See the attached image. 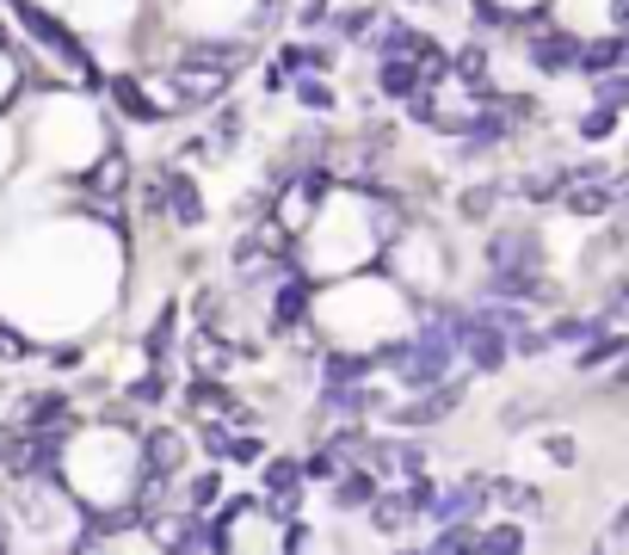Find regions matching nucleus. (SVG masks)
<instances>
[{
	"instance_id": "nucleus-3",
	"label": "nucleus",
	"mask_w": 629,
	"mask_h": 555,
	"mask_svg": "<svg viewBox=\"0 0 629 555\" xmlns=\"http://www.w3.org/2000/svg\"><path fill=\"white\" fill-rule=\"evenodd\" d=\"M364 463L377 469V476H419L426 469V451L419 444H407V439H389V444H364Z\"/></svg>"
},
{
	"instance_id": "nucleus-37",
	"label": "nucleus",
	"mask_w": 629,
	"mask_h": 555,
	"mask_svg": "<svg viewBox=\"0 0 629 555\" xmlns=\"http://www.w3.org/2000/svg\"><path fill=\"white\" fill-rule=\"evenodd\" d=\"M204 444H210V451H216V457H229V444H235L229 420H216V426H204Z\"/></svg>"
},
{
	"instance_id": "nucleus-42",
	"label": "nucleus",
	"mask_w": 629,
	"mask_h": 555,
	"mask_svg": "<svg viewBox=\"0 0 629 555\" xmlns=\"http://www.w3.org/2000/svg\"><path fill=\"white\" fill-rule=\"evenodd\" d=\"M327 186H334V173H327V167H309V173H303V192H309V198H322Z\"/></svg>"
},
{
	"instance_id": "nucleus-27",
	"label": "nucleus",
	"mask_w": 629,
	"mask_h": 555,
	"mask_svg": "<svg viewBox=\"0 0 629 555\" xmlns=\"http://www.w3.org/2000/svg\"><path fill=\"white\" fill-rule=\"evenodd\" d=\"M186 395H191V407H229V389L216 383L210 370H204V377H198V383L186 389Z\"/></svg>"
},
{
	"instance_id": "nucleus-29",
	"label": "nucleus",
	"mask_w": 629,
	"mask_h": 555,
	"mask_svg": "<svg viewBox=\"0 0 629 555\" xmlns=\"http://www.w3.org/2000/svg\"><path fill=\"white\" fill-rule=\"evenodd\" d=\"M370 25H377V13H370V7H352V13L334 20V31H345V38H370Z\"/></svg>"
},
{
	"instance_id": "nucleus-43",
	"label": "nucleus",
	"mask_w": 629,
	"mask_h": 555,
	"mask_svg": "<svg viewBox=\"0 0 629 555\" xmlns=\"http://www.w3.org/2000/svg\"><path fill=\"white\" fill-rule=\"evenodd\" d=\"M235 130H241V117H235V112H223V124H216V142L229 149V142H235Z\"/></svg>"
},
{
	"instance_id": "nucleus-47",
	"label": "nucleus",
	"mask_w": 629,
	"mask_h": 555,
	"mask_svg": "<svg viewBox=\"0 0 629 555\" xmlns=\"http://www.w3.org/2000/svg\"><path fill=\"white\" fill-rule=\"evenodd\" d=\"M617 204H624V211H617V235H624V241H629V192L617 198Z\"/></svg>"
},
{
	"instance_id": "nucleus-16",
	"label": "nucleus",
	"mask_w": 629,
	"mask_h": 555,
	"mask_svg": "<svg viewBox=\"0 0 629 555\" xmlns=\"http://www.w3.org/2000/svg\"><path fill=\"white\" fill-rule=\"evenodd\" d=\"M624 56H629V31L624 38H605V43H587V50H580V68H587V75H605V68H617Z\"/></svg>"
},
{
	"instance_id": "nucleus-44",
	"label": "nucleus",
	"mask_w": 629,
	"mask_h": 555,
	"mask_svg": "<svg viewBox=\"0 0 629 555\" xmlns=\"http://www.w3.org/2000/svg\"><path fill=\"white\" fill-rule=\"evenodd\" d=\"M285 550H309V531H303V518H290V531H285Z\"/></svg>"
},
{
	"instance_id": "nucleus-39",
	"label": "nucleus",
	"mask_w": 629,
	"mask_h": 555,
	"mask_svg": "<svg viewBox=\"0 0 629 555\" xmlns=\"http://www.w3.org/2000/svg\"><path fill=\"white\" fill-rule=\"evenodd\" d=\"M167 345H173V308L161 315V327L149 333V352H154V358H167Z\"/></svg>"
},
{
	"instance_id": "nucleus-21",
	"label": "nucleus",
	"mask_w": 629,
	"mask_h": 555,
	"mask_svg": "<svg viewBox=\"0 0 629 555\" xmlns=\"http://www.w3.org/2000/svg\"><path fill=\"white\" fill-rule=\"evenodd\" d=\"M278 68H285V75H322V68H327V50H309V43H290L285 56H278Z\"/></svg>"
},
{
	"instance_id": "nucleus-5",
	"label": "nucleus",
	"mask_w": 629,
	"mask_h": 555,
	"mask_svg": "<svg viewBox=\"0 0 629 555\" xmlns=\"http://www.w3.org/2000/svg\"><path fill=\"white\" fill-rule=\"evenodd\" d=\"M488 266L494 272H513V266H537V235L531 229H506L488 241Z\"/></svg>"
},
{
	"instance_id": "nucleus-24",
	"label": "nucleus",
	"mask_w": 629,
	"mask_h": 555,
	"mask_svg": "<svg viewBox=\"0 0 629 555\" xmlns=\"http://www.w3.org/2000/svg\"><path fill=\"white\" fill-rule=\"evenodd\" d=\"M451 75H463V80H469V87L481 93V75H488V50H481V43L457 50V56H451Z\"/></svg>"
},
{
	"instance_id": "nucleus-9",
	"label": "nucleus",
	"mask_w": 629,
	"mask_h": 555,
	"mask_svg": "<svg viewBox=\"0 0 629 555\" xmlns=\"http://www.w3.org/2000/svg\"><path fill=\"white\" fill-rule=\"evenodd\" d=\"M531 62L543 68V75H562V68H580V43L568 38V31H543V38H531Z\"/></svg>"
},
{
	"instance_id": "nucleus-20",
	"label": "nucleus",
	"mask_w": 629,
	"mask_h": 555,
	"mask_svg": "<svg viewBox=\"0 0 629 555\" xmlns=\"http://www.w3.org/2000/svg\"><path fill=\"white\" fill-rule=\"evenodd\" d=\"M186 62H204V68H223V75H229L235 62H241V43H191Z\"/></svg>"
},
{
	"instance_id": "nucleus-4",
	"label": "nucleus",
	"mask_w": 629,
	"mask_h": 555,
	"mask_svg": "<svg viewBox=\"0 0 629 555\" xmlns=\"http://www.w3.org/2000/svg\"><path fill=\"white\" fill-rule=\"evenodd\" d=\"M179 463H186V439L167 432V426H154L149 439H142V469L149 476H179Z\"/></svg>"
},
{
	"instance_id": "nucleus-15",
	"label": "nucleus",
	"mask_w": 629,
	"mask_h": 555,
	"mask_svg": "<svg viewBox=\"0 0 629 555\" xmlns=\"http://www.w3.org/2000/svg\"><path fill=\"white\" fill-rule=\"evenodd\" d=\"M124 173H130V161H124V154H105V161H99V167L80 179V186H87V192H99V198H117V192H124Z\"/></svg>"
},
{
	"instance_id": "nucleus-32",
	"label": "nucleus",
	"mask_w": 629,
	"mask_h": 555,
	"mask_svg": "<svg viewBox=\"0 0 629 555\" xmlns=\"http://www.w3.org/2000/svg\"><path fill=\"white\" fill-rule=\"evenodd\" d=\"M340 476V451H322V457H309V469H303V481H334Z\"/></svg>"
},
{
	"instance_id": "nucleus-33",
	"label": "nucleus",
	"mask_w": 629,
	"mask_h": 555,
	"mask_svg": "<svg viewBox=\"0 0 629 555\" xmlns=\"http://www.w3.org/2000/svg\"><path fill=\"white\" fill-rule=\"evenodd\" d=\"M599 333V321H580V315H568V321H555L550 340H592Z\"/></svg>"
},
{
	"instance_id": "nucleus-49",
	"label": "nucleus",
	"mask_w": 629,
	"mask_h": 555,
	"mask_svg": "<svg viewBox=\"0 0 629 555\" xmlns=\"http://www.w3.org/2000/svg\"><path fill=\"white\" fill-rule=\"evenodd\" d=\"M0 457H7V432H0Z\"/></svg>"
},
{
	"instance_id": "nucleus-22",
	"label": "nucleus",
	"mask_w": 629,
	"mask_h": 555,
	"mask_svg": "<svg viewBox=\"0 0 629 555\" xmlns=\"http://www.w3.org/2000/svg\"><path fill=\"white\" fill-rule=\"evenodd\" d=\"M266 488L272 494H303V469H297V457H272L266 463Z\"/></svg>"
},
{
	"instance_id": "nucleus-10",
	"label": "nucleus",
	"mask_w": 629,
	"mask_h": 555,
	"mask_svg": "<svg viewBox=\"0 0 629 555\" xmlns=\"http://www.w3.org/2000/svg\"><path fill=\"white\" fill-rule=\"evenodd\" d=\"M13 7H20V20L32 25V38H38V43H50V50H62V56H68V62H80V43L68 38V31H62L56 20H43V13H38V7H32V0H13Z\"/></svg>"
},
{
	"instance_id": "nucleus-23",
	"label": "nucleus",
	"mask_w": 629,
	"mask_h": 555,
	"mask_svg": "<svg viewBox=\"0 0 629 555\" xmlns=\"http://www.w3.org/2000/svg\"><path fill=\"white\" fill-rule=\"evenodd\" d=\"M377 50H382V56H414V50H419V31H414V25H382V31H377Z\"/></svg>"
},
{
	"instance_id": "nucleus-35",
	"label": "nucleus",
	"mask_w": 629,
	"mask_h": 555,
	"mask_svg": "<svg viewBox=\"0 0 629 555\" xmlns=\"http://www.w3.org/2000/svg\"><path fill=\"white\" fill-rule=\"evenodd\" d=\"M617 352H624V340H587V352H580V364H605V358H617Z\"/></svg>"
},
{
	"instance_id": "nucleus-34",
	"label": "nucleus",
	"mask_w": 629,
	"mask_h": 555,
	"mask_svg": "<svg viewBox=\"0 0 629 555\" xmlns=\"http://www.w3.org/2000/svg\"><path fill=\"white\" fill-rule=\"evenodd\" d=\"M494 186H476V192H463V216H488V211H494Z\"/></svg>"
},
{
	"instance_id": "nucleus-11",
	"label": "nucleus",
	"mask_w": 629,
	"mask_h": 555,
	"mask_svg": "<svg viewBox=\"0 0 629 555\" xmlns=\"http://www.w3.org/2000/svg\"><path fill=\"white\" fill-rule=\"evenodd\" d=\"M377 87H382L389 99H414V93H426V87H419V62H414V56H382Z\"/></svg>"
},
{
	"instance_id": "nucleus-45",
	"label": "nucleus",
	"mask_w": 629,
	"mask_h": 555,
	"mask_svg": "<svg viewBox=\"0 0 629 555\" xmlns=\"http://www.w3.org/2000/svg\"><path fill=\"white\" fill-rule=\"evenodd\" d=\"M543 345H550V333H518V352H525V358H531V352H543Z\"/></svg>"
},
{
	"instance_id": "nucleus-31",
	"label": "nucleus",
	"mask_w": 629,
	"mask_h": 555,
	"mask_svg": "<svg viewBox=\"0 0 629 555\" xmlns=\"http://www.w3.org/2000/svg\"><path fill=\"white\" fill-rule=\"evenodd\" d=\"M216 494H223V476L210 469V476L191 481V513H204V506H216Z\"/></svg>"
},
{
	"instance_id": "nucleus-8",
	"label": "nucleus",
	"mask_w": 629,
	"mask_h": 555,
	"mask_svg": "<svg viewBox=\"0 0 629 555\" xmlns=\"http://www.w3.org/2000/svg\"><path fill=\"white\" fill-rule=\"evenodd\" d=\"M488 297H506V303H537V297H550V285L537 278V266H513V272H494V278H488Z\"/></svg>"
},
{
	"instance_id": "nucleus-46",
	"label": "nucleus",
	"mask_w": 629,
	"mask_h": 555,
	"mask_svg": "<svg viewBox=\"0 0 629 555\" xmlns=\"http://www.w3.org/2000/svg\"><path fill=\"white\" fill-rule=\"evenodd\" d=\"M0 352H7V358H20V352H25V340H20V333H7V327H0Z\"/></svg>"
},
{
	"instance_id": "nucleus-28",
	"label": "nucleus",
	"mask_w": 629,
	"mask_h": 555,
	"mask_svg": "<svg viewBox=\"0 0 629 555\" xmlns=\"http://www.w3.org/2000/svg\"><path fill=\"white\" fill-rule=\"evenodd\" d=\"M112 93H117V105H124V112H130V117H154L149 93H142L136 80H112Z\"/></svg>"
},
{
	"instance_id": "nucleus-41",
	"label": "nucleus",
	"mask_w": 629,
	"mask_h": 555,
	"mask_svg": "<svg viewBox=\"0 0 629 555\" xmlns=\"http://www.w3.org/2000/svg\"><path fill=\"white\" fill-rule=\"evenodd\" d=\"M130 395H136V402H161L167 383H161V377H142V383H130Z\"/></svg>"
},
{
	"instance_id": "nucleus-14",
	"label": "nucleus",
	"mask_w": 629,
	"mask_h": 555,
	"mask_svg": "<svg viewBox=\"0 0 629 555\" xmlns=\"http://www.w3.org/2000/svg\"><path fill=\"white\" fill-rule=\"evenodd\" d=\"M272 315H278V333H297V327H303V315H309V285L303 278H290V285L278 290Z\"/></svg>"
},
{
	"instance_id": "nucleus-13",
	"label": "nucleus",
	"mask_w": 629,
	"mask_h": 555,
	"mask_svg": "<svg viewBox=\"0 0 629 555\" xmlns=\"http://www.w3.org/2000/svg\"><path fill=\"white\" fill-rule=\"evenodd\" d=\"M167 211L186 223V229H198L204 223V198H198V186L191 179H179V173H167Z\"/></svg>"
},
{
	"instance_id": "nucleus-7",
	"label": "nucleus",
	"mask_w": 629,
	"mask_h": 555,
	"mask_svg": "<svg viewBox=\"0 0 629 555\" xmlns=\"http://www.w3.org/2000/svg\"><path fill=\"white\" fill-rule=\"evenodd\" d=\"M173 93L186 99V105H210V99H223V68H204V62H186V68L173 75Z\"/></svg>"
},
{
	"instance_id": "nucleus-40",
	"label": "nucleus",
	"mask_w": 629,
	"mask_h": 555,
	"mask_svg": "<svg viewBox=\"0 0 629 555\" xmlns=\"http://www.w3.org/2000/svg\"><path fill=\"white\" fill-rule=\"evenodd\" d=\"M229 457H235V463H260L266 451H260V439H253V432H241V439L229 444Z\"/></svg>"
},
{
	"instance_id": "nucleus-30",
	"label": "nucleus",
	"mask_w": 629,
	"mask_h": 555,
	"mask_svg": "<svg viewBox=\"0 0 629 555\" xmlns=\"http://www.w3.org/2000/svg\"><path fill=\"white\" fill-rule=\"evenodd\" d=\"M297 99H303V105H315V112H334V87H322L315 75L297 80Z\"/></svg>"
},
{
	"instance_id": "nucleus-18",
	"label": "nucleus",
	"mask_w": 629,
	"mask_h": 555,
	"mask_svg": "<svg viewBox=\"0 0 629 555\" xmlns=\"http://www.w3.org/2000/svg\"><path fill=\"white\" fill-rule=\"evenodd\" d=\"M414 62H419V87H439V80L451 75V56H444V50H439L432 38H419Z\"/></svg>"
},
{
	"instance_id": "nucleus-1",
	"label": "nucleus",
	"mask_w": 629,
	"mask_h": 555,
	"mask_svg": "<svg viewBox=\"0 0 629 555\" xmlns=\"http://www.w3.org/2000/svg\"><path fill=\"white\" fill-rule=\"evenodd\" d=\"M481 506H488V481H481V476H463L451 494L432 500V518H439V525H476Z\"/></svg>"
},
{
	"instance_id": "nucleus-50",
	"label": "nucleus",
	"mask_w": 629,
	"mask_h": 555,
	"mask_svg": "<svg viewBox=\"0 0 629 555\" xmlns=\"http://www.w3.org/2000/svg\"><path fill=\"white\" fill-rule=\"evenodd\" d=\"M0 550H7V531H0Z\"/></svg>"
},
{
	"instance_id": "nucleus-36",
	"label": "nucleus",
	"mask_w": 629,
	"mask_h": 555,
	"mask_svg": "<svg viewBox=\"0 0 629 555\" xmlns=\"http://www.w3.org/2000/svg\"><path fill=\"white\" fill-rule=\"evenodd\" d=\"M580 136H587V142L611 136V105H599V112H587V117H580Z\"/></svg>"
},
{
	"instance_id": "nucleus-25",
	"label": "nucleus",
	"mask_w": 629,
	"mask_h": 555,
	"mask_svg": "<svg viewBox=\"0 0 629 555\" xmlns=\"http://www.w3.org/2000/svg\"><path fill=\"white\" fill-rule=\"evenodd\" d=\"M463 130L476 136V142H506V136H513V124H506V112H481V117H469Z\"/></svg>"
},
{
	"instance_id": "nucleus-2",
	"label": "nucleus",
	"mask_w": 629,
	"mask_h": 555,
	"mask_svg": "<svg viewBox=\"0 0 629 555\" xmlns=\"http://www.w3.org/2000/svg\"><path fill=\"white\" fill-rule=\"evenodd\" d=\"M463 352H469L476 370H500V364H506V327H494L488 315H469V327H463Z\"/></svg>"
},
{
	"instance_id": "nucleus-6",
	"label": "nucleus",
	"mask_w": 629,
	"mask_h": 555,
	"mask_svg": "<svg viewBox=\"0 0 629 555\" xmlns=\"http://www.w3.org/2000/svg\"><path fill=\"white\" fill-rule=\"evenodd\" d=\"M457 402H463V389H457V383H432V395H419L414 407H401L395 426H439Z\"/></svg>"
},
{
	"instance_id": "nucleus-17",
	"label": "nucleus",
	"mask_w": 629,
	"mask_h": 555,
	"mask_svg": "<svg viewBox=\"0 0 629 555\" xmlns=\"http://www.w3.org/2000/svg\"><path fill=\"white\" fill-rule=\"evenodd\" d=\"M370 364L377 358H364V352H334V358H327V383H364Z\"/></svg>"
},
{
	"instance_id": "nucleus-19",
	"label": "nucleus",
	"mask_w": 629,
	"mask_h": 555,
	"mask_svg": "<svg viewBox=\"0 0 629 555\" xmlns=\"http://www.w3.org/2000/svg\"><path fill=\"white\" fill-rule=\"evenodd\" d=\"M476 550H481V555H513V550H525V531H518V525H494V531H476Z\"/></svg>"
},
{
	"instance_id": "nucleus-12",
	"label": "nucleus",
	"mask_w": 629,
	"mask_h": 555,
	"mask_svg": "<svg viewBox=\"0 0 629 555\" xmlns=\"http://www.w3.org/2000/svg\"><path fill=\"white\" fill-rule=\"evenodd\" d=\"M370 500H377V469H345V476H334V506H340V513L370 506Z\"/></svg>"
},
{
	"instance_id": "nucleus-48",
	"label": "nucleus",
	"mask_w": 629,
	"mask_h": 555,
	"mask_svg": "<svg viewBox=\"0 0 629 555\" xmlns=\"http://www.w3.org/2000/svg\"><path fill=\"white\" fill-rule=\"evenodd\" d=\"M611 13H617V31H629V0H611Z\"/></svg>"
},
{
	"instance_id": "nucleus-26",
	"label": "nucleus",
	"mask_w": 629,
	"mask_h": 555,
	"mask_svg": "<svg viewBox=\"0 0 629 555\" xmlns=\"http://www.w3.org/2000/svg\"><path fill=\"white\" fill-rule=\"evenodd\" d=\"M56 420H68L62 395H38V402H32V414H25V432H43V426H56Z\"/></svg>"
},
{
	"instance_id": "nucleus-38",
	"label": "nucleus",
	"mask_w": 629,
	"mask_h": 555,
	"mask_svg": "<svg viewBox=\"0 0 629 555\" xmlns=\"http://www.w3.org/2000/svg\"><path fill=\"white\" fill-rule=\"evenodd\" d=\"M488 494H500V500H506V506H531V488H518V481H494V488H488Z\"/></svg>"
}]
</instances>
